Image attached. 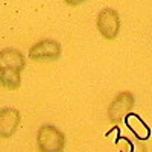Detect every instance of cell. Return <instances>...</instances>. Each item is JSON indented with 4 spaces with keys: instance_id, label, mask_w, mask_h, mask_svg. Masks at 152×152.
I'll return each mask as SVG.
<instances>
[{
    "instance_id": "cell-1",
    "label": "cell",
    "mask_w": 152,
    "mask_h": 152,
    "mask_svg": "<svg viewBox=\"0 0 152 152\" xmlns=\"http://www.w3.org/2000/svg\"><path fill=\"white\" fill-rule=\"evenodd\" d=\"M38 152H62L66 148V134L53 125H41L37 131Z\"/></svg>"
},
{
    "instance_id": "cell-2",
    "label": "cell",
    "mask_w": 152,
    "mask_h": 152,
    "mask_svg": "<svg viewBox=\"0 0 152 152\" xmlns=\"http://www.w3.org/2000/svg\"><path fill=\"white\" fill-rule=\"evenodd\" d=\"M62 53V47L59 41L53 40V38H44L38 43L32 44L28 56L32 61H41V62H49V61H56L59 59Z\"/></svg>"
},
{
    "instance_id": "cell-3",
    "label": "cell",
    "mask_w": 152,
    "mask_h": 152,
    "mask_svg": "<svg viewBox=\"0 0 152 152\" xmlns=\"http://www.w3.org/2000/svg\"><path fill=\"white\" fill-rule=\"evenodd\" d=\"M135 105V97L131 91H122L108 105V119L113 125H120Z\"/></svg>"
},
{
    "instance_id": "cell-4",
    "label": "cell",
    "mask_w": 152,
    "mask_h": 152,
    "mask_svg": "<svg viewBox=\"0 0 152 152\" xmlns=\"http://www.w3.org/2000/svg\"><path fill=\"white\" fill-rule=\"evenodd\" d=\"M97 31L105 40H116L120 31V17L119 12L113 8H105L97 14L96 18Z\"/></svg>"
},
{
    "instance_id": "cell-5",
    "label": "cell",
    "mask_w": 152,
    "mask_h": 152,
    "mask_svg": "<svg viewBox=\"0 0 152 152\" xmlns=\"http://www.w3.org/2000/svg\"><path fill=\"white\" fill-rule=\"evenodd\" d=\"M20 111L14 107L0 110V138H9L15 134L20 125Z\"/></svg>"
},
{
    "instance_id": "cell-6",
    "label": "cell",
    "mask_w": 152,
    "mask_h": 152,
    "mask_svg": "<svg viewBox=\"0 0 152 152\" xmlns=\"http://www.w3.org/2000/svg\"><path fill=\"white\" fill-rule=\"evenodd\" d=\"M26 67V58L24 55L17 49H3L0 50V69H11L23 72V69Z\"/></svg>"
},
{
    "instance_id": "cell-7",
    "label": "cell",
    "mask_w": 152,
    "mask_h": 152,
    "mask_svg": "<svg viewBox=\"0 0 152 152\" xmlns=\"http://www.w3.org/2000/svg\"><path fill=\"white\" fill-rule=\"evenodd\" d=\"M21 72L11 69H0V85L6 90H18L21 85Z\"/></svg>"
},
{
    "instance_id": "cell-8",
    "label": "cell",
    "mask_w": 152,
    "mask_h": 152,
    "mask_svg": "<svg viewBox=\"0 0 152 152\" xmlns=\"http://www.w3.org/2000/svg\"><path fill=\"white\" fill-rule=\"evenodd\" d=\"M64 2L69 5V6H78V5H81V3H84L85 0H64Z\"/></svg>"
}]
</instances>
